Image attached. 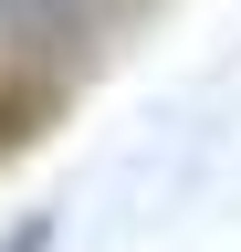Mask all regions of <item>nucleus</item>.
<instances>
[{
  "mask_svg": "<svg viewBox=\"0 0 241 252\" xmlns=\"http://www.w3.org/2000/svg\"><path fill=\"white\" fill-rule=\"evenodd\" d=\"M105 21V0H0V63H32V53H63Z\"/></svg>",
  "mask_w": 241,
  "mask_h": 252,
  "instance_id": "f257e3e1",
  "label": "nucleus"
},
{
  "mask_svg": "<svg viewBox=\"0 0 241 252\" xmlns=\"http://www.w3.org/2000/svg\"><path fill=\"white\" fill-rule=\"evenodd\" d=\"M42 242H53V220H32V231H11L0 252H42Z\"/></svg>",
  "mask_w": 241,
  "mask_h": 252,
  "instance_id": "f03ea898",
  "label": "nucleus"
}]
</instances>
